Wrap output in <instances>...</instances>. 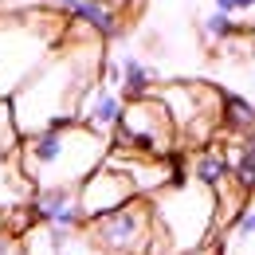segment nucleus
<instances>
[{"label":"nucleus","instance_id":"obj_1","mask_svg":"<svg viewBox=\"0 0 255 255\" xmlns=\"http://www.w3.org/2000/svg\"><path fill=\"white\" fill-rule=\"evenodd\" d=\"M102 59L106 55L98 51V35H91L87 43H63V51H55L12 95V110H8L12 133L16 137H32L39 129L79 122L83 98L98 87Z\"/></svg>","mask_w":255,"mask_h":255},{"label":"nucleus","instance_id":"obj_2","mask_svg":"<svg viewBox=\"0 0 255 255\" xmlns=\"http://www.w3.org/2000/svg\"><path fill=\"white\" fill-rule=\"evenodd\" d=\"M110 157V141L91 133L79 122L39 129L16 141V169L28 189H79L91 173H98Z\"/></svg>","mask_w":255,"mask_h":255},{"label":"nucleus","instance_id":"obj_3","mask_svg":"<svg viewBox=\"0 0 255 255\" xmlns=\"http://www.w3.org/2000/svg\"><path fill=\"white\" fill-rule=\"evenodd\" d=\"M153 204V220L165 240V252L192 255L208 244V236L220 228L216 216V192L196 185L192 177H177L169 189H161L157 196H149Z\"/></svg>","mask_w":255,"mask_h":255},{"label":"nucleus","instance_id":"obj_4","mask_svg":"<svg viewBox=\"0 0 255 255\" xmlns=\"http://www.w3.org/2000/svg\"><path fill=\"white\" fill-rule=\"evenodd\" d=\"M51 12H28L20 20L0 24V98H12L39 67L51 59V43L59 39V20Z\"/></svg>","mask_w":255,"mask_h":255},{"label":"nucleus","instance_id":"obj_5","mask_svg":"<svg viewBox=\"0 0 255 255\" xmlns=\"http://www.w3.org/2000/svg\"><path fill=\"white\" fill-rule=\"evenodd\" d=\"M87 236L106 255H161L165 252V240H161L157 220H153V204L145 196L122 204L118 212H106V216L91 220Z\"/></svg>","mask_w":255,"mask_h":255},{"label":"nucleus","instance_id":"obj_6","mask_svg":"<svg viewBox=\"0 0 255 255\" xmlns=\"http://www.w3.org/2000/svg\"><path fill=\"white\" fill-rule=\"evenodd\" d=\"M153 98L169 110L177 137L192 145H204L216 122H224V95L208 83H169V87H157Z\"/></svg>","mask_w":255,"mask_h":255},{"label":"nucleus","instance_id":"obj_7","mask_svg":"<svg viewBox=\"0 0 255 255\" xmlns=\"http://www.w3.org/2000/svg\"><path fill=\"white\" fill-rule=\"evenodd\" d=\"M114 149H129V153H145V157H173L177 145V129L169 110L161 106L153 95L133 98L122 110V122L114 129Z\"/></svg>","mask_w":255,"mask_h":255},{"label":"nucleus","instance_id":"obj_8","mask_svg":"<svg viewBox=\"0 0 255 255\" xmlns=\"http://www.w3.org/2000/svg\"><path fill=\"white\" fill-rule=\"evenodd\" d=\"M75 192H79V208H83V220L87 224L98 220V216H106V212H118V208L129 204V200H137L129 177L122 169H114L110 161H106L98 173H91Z\"/></svg>","mask_w":255,"mask_h":255},{"label":"nucleus","instance_id":"obj_9","mask_svg":"<svg viewBox=\"0 0 255 255\" xmlns=\"http://www.w3.org/2000/svg\"><path fill=\"white\" fill-rule=\"evenodd\" d=\"M28 204H32L35 220L55 228V232H79V228H87L75 189H39V192H32Z\"/></svg>","mask_w":255,"mask_h":255},{"label":"nucleus","instance_id":"obj_10","mask_svg":"<svg viewBox=\"0 0 255 255\" xmlns=\"http://www.w3.org/2000/svg\"><path fill=\"white\" fill-rule=\"evenodd\" d=\"M122 110H126V98L98 83L95 91L83 98V106H79V126H87L91 133H98V137L110 141L114 129H118V122H122Z\"/></svg>","mask_w":255,"mask_h":255},{"label":"nucleus","instance_id":"obj_11","mask_svg":"<svg viewBox=\"0 0 255 255\" xmlns=\"http://www.w3.org/2000/svg\"><path fill=\"white\" fill-rule=\"evenodd\" d=\"M51 4L63 12V20L95 32L98 39L102 35H118V12H114L110 0H51Z\"/></svg>","mask_w":255,"mask_h":255},{"label":"nucleus","instance_id":"obj_12","mask_svg":"<svg viewBox=\"0 0 255 255\" xmlns=\"http://www.w3.org/2000/svg\"><path fill=\"white\" fill-rule=\"evenodd\" d=\"M118 67H122V87H118V95L126 98V102H133V98H145V95H153L161 83V75H157V67H149L145 59H137V55H118Z\"/></svg>","mask_w":255,"mask_h":255},{"label":"nucleus","instance_id":"obj_13","mask_svg":"<svg viewBox=\"0 0 255 255\" xmlns=\"http://www.w3.org/2000/svg\"><path fill=\"white\" fill-rule=\"evenodd\" d=\"M224 157H228V177L236 181V189L255 192V133L252 137H236L228 149H224Z\"/></svg>","mask_w":255,"mask_h":255},{"label":"nucleus","instance_id":"obj_14","mask_svg":"<svg viewBox=\"0 0 255 255\" xmlns=\"http://www.w3.org/2000/svg\"><path fill=\"white\" fill-rule=\"evenodd\" d=\"M185 177H192V181L204 185V189H216L220 181H228V157H224V149L220 145H204Z\"/></svg>","mask_w":255,"mask_h":255},{"label":"nucleus","instance_id":"obj_15","mask_svg":"<svg viewBox=\"0 0 255 255\" xmlns=\"http://www.w3.org/2000/svg\"><path fill=\"white\" fill-rule=\"evenodd\" d=\"M28 200H32V189L16 169V153L0 157V208H16V204H28Z\"/></svg>","mask_w":255,"mask_h":255},{"label":"nucleus","instance_id":"obj_16","mask_svg":"<svg viewBox=\"0 0 255 255\" xmlns=\"http://www.w3.org/2000/svg\"><path fill=\"white\" fill-rule=\"evenodd\" d=\"M224 122L236 129V137H252L255 133V102L240 95H224Z\"/></svg>","mask_w":255,"mask_h":255},{"label":"nucleus","instance_id":"obj_17","mask_svg":"<svg viewBox=\"0 0 255 255\" xmlns=\"http://www.w3.org/2000/svg\"><path fill=\"white\" fill-rule=\"evenodd\" d=\"M200 32H204L208 43H228V39H236V35H240V24H236L232 16L216 12V8H208V12L200 16Z\"/></svg>","mask_w":255,"mask_h":255},{"label":"nucleus","instance_id":"obj_18","mask_svg":"<svg viewBox=\"0 0 255 255\" xmlns=\"http://www.w3.org/2000/svg\"><path fill=\"white\" fill-rule=\"evenodd\" d=\"M228 255H255V240H248V244H228Z\"/></svg>","mask_w":255,"mask_h":255}]
</instances>
